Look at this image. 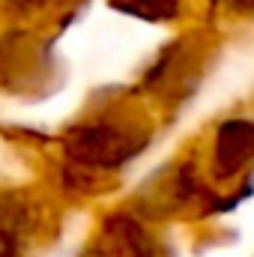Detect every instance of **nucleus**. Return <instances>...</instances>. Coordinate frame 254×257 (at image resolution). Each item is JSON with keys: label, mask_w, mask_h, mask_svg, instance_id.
I'll return each mask as SVG.
<instances>
[]
</instances>
